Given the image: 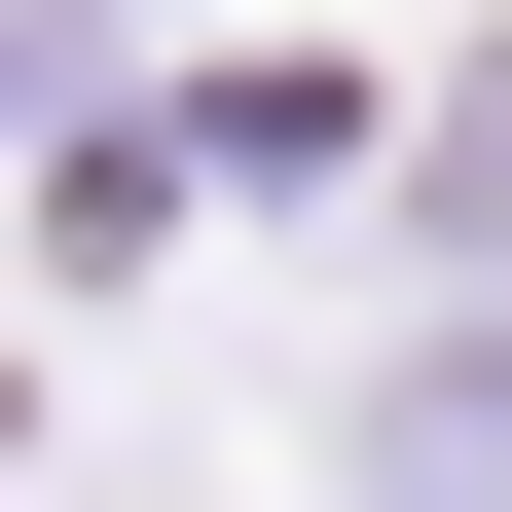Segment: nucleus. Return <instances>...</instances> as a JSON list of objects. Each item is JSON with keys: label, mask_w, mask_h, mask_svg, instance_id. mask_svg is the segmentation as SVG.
<instances>
[{"label": "nucleus", "mask_w": 512, "mask_h": 512, "mask_svg": "<svg viewBox=\"0 0 512 512\" xmlns=\"http://www.w3.org/2000/svg\"><path fill=\"white\" fill-rule=\"evenodd\" d=\"M403 512H512V330H476V366H403Z\"/></svg>", "instance_id": "obj_1"}, {"label": "nucleus", "mask_w": 512, "mask_h": 512, "mask_svg": "<svg viewBox=\"0 0 512 512\" xmlns=\"http://www.w3.org/2000/svg\"><path fill=\"white\" fill-rule=\"evenodd\" d=\"M439 220H476V256H512V74H439Z\"/></svg>", "instance_id": "obj_2"}]
</instances>
